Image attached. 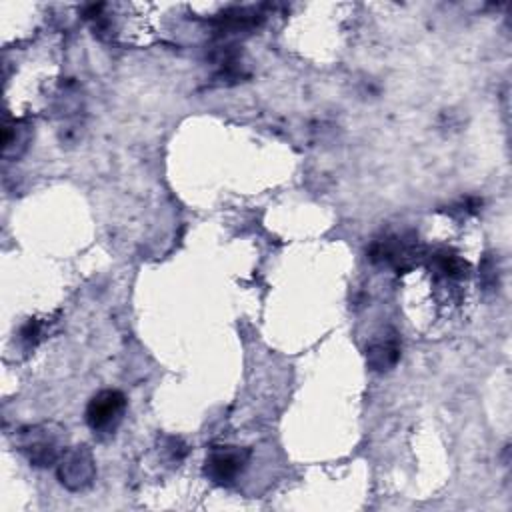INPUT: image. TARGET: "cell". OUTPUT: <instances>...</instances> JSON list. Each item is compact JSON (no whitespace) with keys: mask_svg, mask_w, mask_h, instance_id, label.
<instances>
[{"mask_svg":"<svg viewBox=\"0 0 512 512\" xmlns=\"http://www.w3.org/2000/svg\"><path fill=\"white\" fill-rule=\"evenodd\" d=\"M126 396L120 390L106 388L94 394L86 406L84 418L90 430L98 436H112L126 414Z\"/></svg>","mask_w":512,"mask_h":512,"instance_id":"obj_1","label":"cell"},{"mask_svg":"<svg viewBox=\"0 0 512 512\" xmlns=\"http://www.w3.org/2000/svg\"><path fill=\"white\" fill-rule=\"evenodd\" d=\"M366 358H368V364L372 366V370H376V372H386V370H390V368L398 362V358H400V342H398V336H396L394 332L376 336V338L368 344Z\"/></svg>","mask_w":512,"mask_h":512,"instance_id":"obj_5","label":"cell"},{"mask_svg":"<svg viewBox=\"0 0 512 512\" xmlns=\"http://www.w3.org/2000/svg\"><path fill=\"white\" fill-rule=\"evenodd\" d=\"M250 462V450L234 444L212 446L204 460V474L208 480L220 486H230L246 470Z\"/></svg>","mask_w":512,"mask_h":512,"instance_id":"obj_2","label":"cell"},{"mask_svg":"<svg viewBox=\"0 0 512 512\" xmlns=\"http://www.w3.org/2000/svg\"><path fill=\"white\" fill-rule=\"evenodd\" d=\"M22 452L28 456L34 466H52L58 464L64 450H60L58 436L46 426H34L22 432Z\"/></svg>","mask_w":512,"mask_h":512,"instance_id":"obj_4","label":"cell"},{"mask_svg":"<svg viewBox=\"0 0 512 512\" xmlns=\"http://www.w3.org/2000/svg\"><path fill=\"white\" fill-rule=\"evenodd\" d=\"M96 478V462L86 446H74L62 452L58 460V480L64 488L78 492L88 488Z\"/></svg>","mask_w":512,"mask_h":512,"instance_id":"obj_3","label":"cell"}]
</instances>
